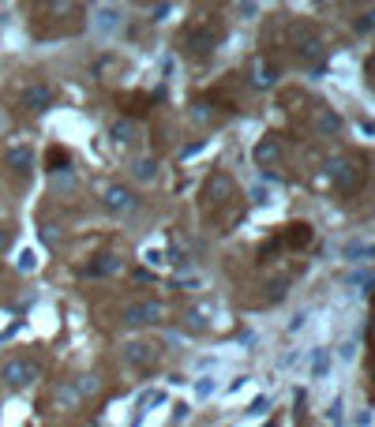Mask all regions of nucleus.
<instances>
[{
    "label": "nucleus",
    "instance_id": "f257e3e1",
    "mask_svg": "<svg viewBox=\"0 0 375 427\" xmlns=\"http://www.w3.org/2000/svg\"><path fill=\"white\" fill-rule=\"evenodd\" d=\"M326 180L338 195H356L368 180V157L364 154H338L326 162Z\"/></svg>",
    "mask_w": 375,
    "mask_h": 427
},
{
    "label": "nucleus",
    "instance_id": "f03ea898",
    "mask_svg": "<svg viewBox=\"0 0 375 427\" xmlns=\"http://www.w3.org/2000/svg\"><path fill=\"white\" fill-rule=\"evenodd\" d=\"M222 38H225V23L218 19V15H210V19H195L184 31V38H180V45H184V53L191 60H203V57H210V53L222 45Z\"/></svg>",
    "mask_w": 375,
    "mask_h": 427
},
{
    "label": "nucleus",
    "instance_id": "7ed1b4c3",
    "mask_svg": "<svg viewBox=\"0 0 375 427\" xmlns=\"http://www.w3.org/2000/svg\"><path fill=\"white\" fill-rule=\"evenodd\" d=\"M199 199H203V210H222V207H229V202L236 199V184H233V176L229 173H210L207 180H203V191H199Z\"/></svg>",
    "mask_w": 375,
    "mask_h": 427
},
{
    "label": "nucleus",
    "instance_id": "20e7f679",
    "mask_svg": "<svg viewBox=\"0 0 375 427\" xmlns=\"http://www.w3.org/2000/svg\"><path fill=\"white\" fill-rule=\"evenodd\" d=\"M289 38H293V53H297V60L300 64H323V42L315 38V31L312 26H289Z\"/></svg>",
    "mask_w": 375,
    "mask_h": 427
},
{
    "label": "nucleus",
    "instance_id": "39448f33",
    "mask_svg": "<svg viewBox=\"0 0 375 427\" xmlns=\"http://www.w3.org/2000/svg\"><path fill=\"white\" fill-rule=\"evenodd\" d=\"M312 244V225L308 221H289V225L278 229V236H274V244L263 247V255L278 252V247H286V252H300V247Z\"/></svg>",
    "mask_w": 375,
    "mask_h": 427
},
{
    "label": "nucleus",
    "instance_id": "423d86ee",
    "mask_svg": "<svg viewBox=\"0 0 375 427\" xmlns=\"http://www.w3.org/2000/svg\"><path fill=\"white\" fill-rule=\"evenodd\" d=\"M162 360V345L158 341H146V338H135V341H128L124 345V364L132 367V371H150L154 364Z\"/></svg>",
    "mask_w": 375,
    "mask_h": 427
},
{
    "label": "nucleus",
    "instance_id": "0eeeda50",
    "mask_svg": "<svg viewBox=\"0 0 375 427\" xmlns=\"http://www.w3.org/2000/svg\"><path fill=\"white\" fill-rule=\"evenodd\" d=\"M38 375H42V367H38V360H30V356H15V360H8L4 371H0V378H4V386H8V390H26Z\"/></svg>",
    "mask_w": 375,
    "mask_h": 427
},
{
    "label": "nucleus",
    "instance_id": "6e6552de",
    "mask_svg": "<svg viewBox=\"0 0 375 427\" xmlns=\"http://www.w3.org/2000/svg\"><path fill=\"white\" fill-rule=\"evenodd\" d=\"M124 326H154V322H166V304L158 300H139V304H128L121 315Z\"/></svg>",
    "mask_w": 375,
    "mask_h": 427
},
{
    "label": "nucleus",
    "instance_id": "1a4fd4ad",
    "mask_svg": "<svg viewBox=\"0 0 375 427\" xmlns=\"http://www.w3.org/2000/svg\"><path fill=\"white\" fill-rule=\"evenodd\" d=\"M105 210L109 214H132V210H139V195L132 188H124V184H109L105 188Z\"/></svg>",
    "mask_w": 375,
    "mask_h": 427
},
{
    "label": "nucleus",
    "instance_id": "9d476101",
    "mask_svg": "<svg viewBox=\"0 0 375 427\" xmlns=\"http://www.w3.org/2000/svg\"><path fill=\"white\" fill-rule=\"evenodd\" d=\"M53 408H57V412H76V408H83V394L76 390V378H68V383H60L53 390Z\"/></svg>",
    "mask_w": 375,
    "mask_h": 427
},
{
    "label": "nucleus",
    "instance_id": "9b49d317",
    "mask_svg": "<svg viewBox=\"0 0 375 427\" xmlns=\"http://www.w3.org/2000/svg\"><path fill=\"white\" fill-rule=\"evenodd\" d=\"M49 105H53V90L45 87V82H30V87L23 90V109L26 113H45Z\"/></svg>",
    "mask_w": 375,
    "mask_h": 427
},
{
    "label": "nucleus",
    "instance_id": "f8f14e48",
    "mask_svg": "<svg viewBox=\"0 0 375 427\" xmlns=\"http://www.w3.org/2000/svg\"><path fill=\"white\" fill-rule=\"evenodd\" d=\"M255 162H259V169H274L281 162V135H263L255 146Z\"/></svg>",
    "mask_w": 375,
    "mask_h": 427
},
{
    "label": "nucleus",
    "instance_id": "ddd939ff",
    "mask_svg": "<svg viewBox=\"0 0 375 427\" xmlns=\"http://www.w3.org/2000/svg\"><path fill=\"white\" fill-rule=\"evenodd\" d=\"M312 132L315 135H338L342 132V116H338L334 109H326V105H315L312 109Z\"/></svg>",
    "mask_w": 375,
    "mask_h": 427
},
{
    "label": "nucleus",
    "instance_id": "4468645a",
    "mask_svg": "<svg viewBox=\"0 0 375 427\" xmlns=\"http://www.w3.org/2000/svg\"><path fill=\"white\" fill-rule=\"evenodd\" d=\"M274 79H278V68H274L267 57H255V60H252V87L267 90Z\"/></svg>",
    "mask_w": 375,
    "mask_h": 427
},
{
    "label": "nucleus",
    "instance_id": "2eb2a0df",
    "mask_svg": "<svg viewBox=\"0 0 375 427\" xmlns=\"http://www.w3.org/2000/svg\"><path fill=\"white\" fill-rule=\"evenodd\" d=\"M121 266H124V263H121V255H98L83 274H87V277H109V274L121 270Z\"/></svg>",
    "mask_w": 375,
    "mask_h": 427
},
{
    "label": "nucleus",
    "instance_id": "dca6fc26",
    "mask_svg": "<svg viewBox=\"0 0 375 427\" xmlns=\"http://www.w3.org/2000/svg\"><path fill=\"white\" fill-rule=\"evenodd\" d=\"M30 165H34L30 146H12V150H8V169H15L19 176H26V173H30Z\"/></svg>",
    "mask_w": 375,
    "mask_h": 427
},
{
    "label": "nucleus",
    "instance_id": "f3484780",
    "mask_svg": "<svg viewBox=\"0 0 375 427\" xmlns=\"http://www.w3.org/2000/svg\"><path fill=\"white\" fill-rule=\"evenodd\" d=\"M113 139H116L121 146H132L135 139H139V128H135V120H128V116L116 120V124H113Z\"/></svg>",
    "mask_w": 375,
    "mask_h": 427
},
{
    "label": "nucleus",
    "instance_id": "a211bd4d",
    "mask_svg": "<svg viewBox=\"0 0 375 427\" xmlns=\"http://www.w3.org/2000/svg\"><path fill=\"white\" fill-rule=\"evenodd\" d=\"M121 105L128 109V120H132V116H143L146 109L154 105V98H150V94H124V98H121Z\"/></svg>",
    "mask_w": 375,
    "mask_h": 427
},
{
    "label": "nucleus",
    "instance_id": "6ab92c4d",
    "mask_svg": "<svg viewBox=\"0 0 375 427\" xmlns=\"http://www.w3.org/2000/svg\"><path fill=\"white\" fill-rule=\"evenodd\" d=\"M45 165H49V173H64L68 169V150L64 146H49V154H45Z\"/></svg>",
    "mask_w": 375,
    "mask_h": 427
},
{
    "label": "nucleus",
    "instance_id": "aec40b11",
    "mask_svg": "<svg viewBox=\"0 0 375 427\" xmlns=\"http://www.w3.org/2000/svg\"><path fill=\"white\" fill-rule=\"evenodd\" d=\"M76 390L83 394V401H87V397H94L98 390H102V378H98L94 371H90V375H79V378H76Z\"/></svg>",
    "mask_w": 375,
    "mask_h": 427
},
{
    "label": "nucleus",
    "instance_id": "412c9836",
    "mask_svg": "<svg viewBox=\"0 0 375 427\" xmlns=\"http://www.w3.org/2000/svg\"><path fill=\"white\" fill-rule=\"evenodd\" d=\"M207 315H210V304H199V308H191V311H188V330H207V326H210Z\"/></svg>",
    "mask_w": 375,
    "mask_h": 427
},
{
    "label": "nucleus",
    "instance_id": "4be33fe9",
    "mask_svg": "<svg viewBox=\"0 0 375 427\" xmlns=\"http://www.w3.org/2000/svg\"><path fill=\"white\" fill-rule=\"evenodd\" d=\"M132 169H135V176H139V180H154V176H158V162H154V157H139Z\"/></svg>",
    "mask_w": 375,
    "mask_h": 427
},
{
    "label": "nucleus",
    "instance_id": "5701e85b",
    "mask_svg": "<svg viewBox=\"0 0 375 427\" xmlns=\"http://www.w3.org/2000/svg\"><path fill=\"white\" fill-rule=\"evenodd\" d=\"M368 364L375 371V293H372V311H368Z\"/></svg>",
    "mask_w": 375,
    "mask_h": 427
},
{
    "label": "nucleus",
    "instance_id": "b1692460",
    "mask_svg": "<svg viewBox=\"0 0 375 427\" xmlns=\"http://www.w3.org/2000/svg\"><path fill=\"white\" fill-rule=\"evenodd\" d=\"M356 31H360V34L375 31V8H372V12H364V15H356Z\"/></svg>",
    "mask_w": 375,
    "mask_h": 427
},
{
    "label": "nucleus",
    "instance_id": "393cba45",
    "mask_svg": "<svg viewBox=\"0 0 375 427\" xmlns=\"http://www.w3.org/2000/svg\"><path fill=\"white\" fill-rule=\"evenodd\" d=\"M34 266H38V255H34V252H23V255H19V270H34Z\"/></svg>",
    "mask_w": 375,
    "mask_h": 427
},
{
    "label": "nucleus",
    "instance_id": "a878e982",
    "mask_svg": "<svg viewBox=\"0 0 375 427\" xmlns=\"http://www.w3.org/2000/svg\"><path fill=\"white\" fill-rule=\"evenodd\" d=\"M8 244H12V229H8V225H0V252H4Z\"/></svg>",
    "mask_w": 375,
    "mask_h": 427
}]
</instances>
